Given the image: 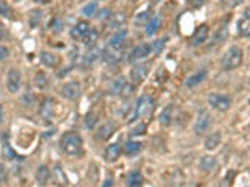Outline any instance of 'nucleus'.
Segmentation results:
<instances>
[{"instance_id": "1", "label": "nucleus", "mask_w": 250, "mask_h": 187, "mask_svg": "<svg viewBox=\"0 0 250 187\" xmlns=\"http://www.w3.org/2000/svg\"><path fill=\"white\" fill-rule=\"evenodd\" d=\"M60 147L67 156H80L83 151V139L78 133L67 131L61 136Z\"/></svg>"}, {"instance_id": "2", "label": "nucleus", "mask_w": 250, "mask_h": 187, "mask_svg": "<svg viewBox=\"0 0 250 187\" xmlns=\"http://www.w3.org/2000/svg\"><path fill=\"white\" fill-rule=\"evenodd\" d=\"M242 59H244V52H242L241 47H230L224 53V57L220 58V66L224 71H234L242 64Z\"/></svg>"}, {"instance_id": "3", "label": "nucleus", "mask_w": 250, "mask_h": 187, "mask_svg": "<svg viewBox=\"0 0 250 187\" xmlns=\"http://www.w3.org/2000/svg\"><path fill=\"white\" fill-rule=\"evenodd\" d=\"M152 111H154V100H152L149 95H142L141 99L136 101V105L133 106V111H131V114L128 117V122L136 120L138 117L149 115V114H152Z\"/></svg>"}, {"instance_id": "4", "label": "nucleus", "mask_w": 250, "mask_h": 187, "mask_svg": "<svg viewBox=\"0 0 250 187\" xmlns=\"http://www.w3.org/2000/svg\"><path fill=\"white\" fill-rule=\"evenodd\" d=\"M208 105H210L213 109L220 111V113H225V111H228L232 106V99L225 94L211 92L210 95H208Z\"/></svg>"}, {"instance_id": "5", "label": "nucleus", "mask_w": 250, "mask_h": 187, "mask_svg": "<svg viewBox=\"0 0 250 187\" xmlns=\"http://www.w3.org/2000/svg\"><path fill=\"white\" fill-rule=\"evenodd\" d=\"M211 125H213V115L210 114V111H206V109L200 111L197 114L196 122H194V133L197 136H202L211 128Z\"/></svg>"}, {"instance_id": "6", "label": "nucleus", "mask_w": 250, "mask_h": 187, "mask_svg": "<svg viewBox=\"0 0 250 187\" xmlns=\"http://www.w3.org/2000/svg\"><path fill=\"white\" fill-rule=\"evenodd\" d=\"M135 91V86L131 85L130 81L119 78V80H114L113 85L109 86V92L113 95H121V97H130Z\"/></svg>"}, {"instance_id": "7", "label": "nucleus", "mask_w": 250, "mask_h": 187, "mask_svg": "<svg viewBox=\"0 0 250 187\" xmlns=\"http://www.w3.org/2000/svg\"><path fill=\"white\" fill-rule=\"evenodd\" d=\"M149 69H150L149 62H140V64L133 66V69L130 71V78L133 81V85H141L145 80V77H147Z\"/></svg>"}, {"instance_id": "8", "label": "nucleus", "mask_w": 250, "mask_h": 187, "mask_svg": "<svg viewBox=\"0 0 250 187\" xmlns=\"http://www.w3.org/2000/svg\"><path fill=\"white\" fill-rule=\"evenodd\" d=\"M61 95L64 97V99L71 100V101L78 100L80 95H81L80 83L78 81H69V83H66V85L61 87Z\"/></svg>"}, {"instance_id": "9", "label": "nucleus", "mask_w": 250, "mask_h": 187, "mask_svg": "<svg viewBox=\"0 0 250 187\" xmlns=\"http://www.w3.org/2000/svg\"><path fill=\"white\" fill-rule=\"evenodd\" d=\"M20 86H22V75L17 71V69H10L8 73H6V87L11 94L19 92Z\"/></svg>"}, {"instance_id": "10", "label": "nucleus", "mask_w": 250, "mask_h": 187, "mask_svg": "<svg viewBox=\"0 0 250 187\" xmlns=\"http://www.w3.org/2000/svg\"><path fill=\"white\" fill-rule=\"evenodd\" d=\"M150 53H152V44H140L130 52L128 61L130 62H138V61L145 59L147 57H150Z\"/></svg>"}, {"instance_id": "11", "label": "nucleus", "mask_w": 250, "mask_h": 187, "mask_svg": "<svg viewBox=\"0 0 250 187\" xmlns=\"http://www.w3.org/2000/svg\"><path fill=\"white\" fill-rule=\"evenodd\" d=\"M236 30H238V34L242 38H250V8H247L244 11L238 22H236Z\"/></svg>"}, {"instance_id": "12", "label": "nucleus", "mask_w": 250, "mask_h": 187, "mask_svg": "<svg viewBox=\"0 0 250 187\" xmlns=\"http://www.w3.org/2000/svg\"><path fill=\"white\" fill-rule=\"evenodd\" d=\"M102 58L105 62H108V64H117V62L122 61L124 58V50H117V48L107 45L102 52Z\"/></svg>"}, {"instance_id": "13", "label": "nucleus", "mask_w": 250, "mask_h": 187, "mask_svg": "<svg viewBox=\"0 0 250 187\" xmlns=\"http://www.w3.org/2000/svg\"><path fill=\"white\" fill-rule=\"evenodd\" d=\"M89 30H91V25H89L86 20H80V22H77L72 27L71 38L75 39V41H83L86 34L89 33Z\"/></svg>"}, {"instance_id": "14", "label": "nucleus", "mask_w": 250, "mask_h": 187, "mask_svg": "<svg viewBox=\"0 0 250 187\" xmlns=\"http://www.w3.org/2000/svg\"><path fill=\"white\" fill-rule=\"evenodd\" d=\"M122 155V147H121V144L119 142H114V144H109L107 150H105V153H103V158H105V161L109 162V164H113L116 162L117 159L121 158Z\"/></svg>"}, {"instance_id": "15", "label": "nucleus", "mask_w": 250, "mask_h": 187, "mask_svg": "<svg viewBox=\"0 0 250 187\" xmlns=\"http://www.w3.org/2000/svg\"><path fill=\"white\" fill-rule=\"evenodd\" d=\"M208 34H210V29H208V25H200L196 29V31L192 33V36H191V45L192 47H197L200 44H203L206 38H208Z\"/></svg>"}, {"instance_id": "16", "label": "nucleus", "mask_w": 250, "mask_h": 187, "mask_svg": "<svg viewBox=\"0 0 250 187\" xmlns=\"http://www.w3.org/2000/svg\"><path fill=\"white\" fill-rule=\"evenodd\" d=\"M39 115L43 117L44 120H52L55 115V101L53 99H44L43 103L39 106Z\"/></svg>"}, {"instance_id": "17", "label": "nucleus", "mask_w": 250, "mask_h": 187, "mask_svg": "<svg viewBox=\"0 0 250 187\" xmlns=\"http://www.w3.org/2000/svg\"><path fill=\"white\" fill-rule=\"evenodd\" d=\"M127 36H128L127 29H122V30H119V31H116V33L113 34V38L109 39L108 45L113 47V48H117V50H124L125 41H127Z\"/></svg>"}, {"instance_id": "18", "label": "nucleus", "mask_w": 250, "mask_h": 187, "mask_svg": "<svg viewBox=\"0 0 250 187\" xmlns=\"http://www.w3.org/2000/svg\"><path fill=\"white\" fill-rule=\"evenodd\" d=\"M50 175H52V172L47 165H39L36 173H34V181H36V184L39 187H46L48 184V181H50Z\"/></svg>"}, {"instance_id": "19", "label": "nucleus", "mask_w": 250, "mask_h": 187, "mask_svg": "<svg viewBox=\"0 0 250 187\" xmlns=\"http://www.w3.org/2000/svg\"><path fill=\"white\" fill-rule=\"evenodd\" d=\"M50 178H52V183L57 187H66L67 186V176H66V173H64V170H62V167L60 164H57L52 169Z\"/></svg>"}, {"instance_id": "20", "label": "nucleus", "mask_w": 250, "mask_h": 187, "mask_svg": "<svg viewBox=\"0 0 250 187\" xmlns=\"http://www.w3.org/2000/svg\"><path fill=\"white\" fill-rule=\"evenodd\" d=\"M127 22V16L124 14V13H113L111 17L108 19V29L109 30H122V27Z\"/></svg>"}, {"instance_id": "21", "label": "nucleus", "mask_w": 250, "mask_h": 187, "mask_svg": "<svg viewBox=\"0 0 250 187\" xmlns=\"http://www.w3.org/2000/svg\"><path fill=\"white\" fill-rule=\"evenodd\" d=\"M116 123L114 122H105L100 127L99 129V133H97V139H100V141H107L109 139L111 136H113L116 133Z\"/></svg>"}, {"instance_id": "22", "label": "nucleus", "mask_w": 250, "mask_h": 187, "mask_svg": "<svg viewBox=\"0 0 250 187\" xmlns=\"http://www.w3.org/2000/svg\"><path fill=\"white\" fill-rule=\"evenodd\" d=\"M206 75H208V72L205 71V69H202V71H199V72H196V73H192L191 77H188V78H186L185 86H186L188 89H192V87L199 86L200 83L205 81Z\"/></svg>"}, {"instance_id": "23", "label": "nucleus", "mask_w": 250, "mask_h": 187, "mask_svg": "<svg viewBox=\"0 0 250 187\" xmlns=\"http://www.w3.org/2000/svg\"><path fill=\"white\" fill-rule=\"evenodd\" d=\"M125 183H127V187H142V184H144L142 173L140 170L130 172L127 175V179H125Z\"/></svg>"}, {"instance_id": "24", "label": "nucleus", "mask_w": 250, "mask_h": 187, "mask_svg": "<svg viewBox=\"0 0 250 187\" xmlns=\"http://www.w3.org/2000/svg\"><path fill=\"white\" fill-rule=\"evenodd\" d=\"M216 165H218V161H216V158H214V156L206 155V156H203L202 159H200V169H202L203 172H206V173L213 172L214 169H216Z\"/></svg>"}, {"instance_id": "25", "label": "nucleus", "mask_w": 250, "mask_h": 187, "mask_svg": "<svg viewBox=\"0 0 250 187\" xmlns=\"http://www.w3.org/2000/svg\"><path fill=\"white\" fill-rule=\"evenodd\" d=\"M41 61H43V64L47 67H57L60 64V58L50 52H41Z\"/></svg>"}, {"instance_id": "26", "label": "nucleus", "mask_w": 250, "mask_h": 187, "mask_svg": "<svg viewBox=\"0 0 250 187\" xmlns=\"http://www.w3.org/2000/svg\"><path fill=\"white\" fill-rule=\"evenodd\" d=\"M219 144H220V133H219V131H214V133H211L205 139V148L213 151V150H216L219 147Z\"/></svg>"}, {"instance_id": "27", "label": "nucleus", "mask_w": 250, "mask_h": 187, "mask_svg": "<svg viewBox=\"0 0 250 187\" xmlns=\"http://www.w3.org/2000/svg\"><path fill=\"white\" fill-rule=\"evenodd\" d=\"M161 22H163L161 16H154V17H152L150 22L147 24V29H145V34H147V36L155 34L159 30V27H161Z\"/></svg>"}, {"instance_id": "28", "label": "nucleus", "mask_w": 250, "mask_h": 187, "mask_svg": "<svg viewBox=\"0 0 250 187\" xmlns=\"http://www.w3.org/2000/svg\"><path fill=\"white\" fill-rule=\"evenodd\" d=\"M2 156L6 159V161H13V159L16 158L15 150H13V147L10 145V142L6 141V136L2 137Z\"/></svg>"}, {"instance_id": "29", "label": "nucleus", "mask_w": 250, "mask_h": 187, "mask_svg": "<svg viewBox=\"0 0 250 187\" xmlns=\"http://www.w3.org/2000/svg\"><path fill=\"white\" fill-rule=\"evenodd\" d=\"M172 119H173V106L168 105L161 111V114H159V123L164 125V127H168V125L172 122Z\"/></svg>"}, {"instance_id": "30", "label": "nucleus", "mask_w": 250, "mask_h": 187, "mask_svg": "<svg viewBox=\"0 0 250 187\" xmlns=\"http://www.w3.org/2000/svg\"><path fill=\"white\" fill-rule=\"evenodd\" d=\"M142 148V144L140 141H128L127 144H125V153H127L128 156H133V155H138Z\"/></svg>"}, {"instance_id": "31", "label": "nucleus", "mask_w": 250, "mask_h": 187, "mask_svg": "<svg viewBox=\"0 0 250 187\" xmlns=\"http://www.w3.org/2000/svg\"><path fill=\"white\" fill-rule=\"evenodd\" d=\"M97 39H99V31H97L95 29H91L81 43L85 44L88 48H94V45L97 44Z\"/></svg>"}, {"instance_id": "32", "label": "nucleus", "mask_w": 250, "mask_h": 187, "mask_svg": "<svg viewBox=\"0 0 250 187\" xmlns=\"http://www.w3.org/2000/svg\"><path fill=\"white\" fill-rule=\"evenodd\" d=\"M227 38H228V29H227V25H220L219 29L216 30V33H214V41H216L218 45H219L222 43H225Z\"/></svg>"}, {"instance_id": "33", "label": "nucleus", "mask_w": 250, "mask_h": 187, "mask_svg": "<svg viewBox=\"0 0 250 187\" xmlns=\"http://www.w3.org/2000/svg\"><path fill=\"white\" fill-rule=\"evenodd\" d=\"M34 85H36L38 89H46L48 85H50V81H48L47 73H44V72H38L36 77H34Z\"/></svg>"}, {"instance_id": "34", "label": "nucleus", "mask_w": 250, "mask_h": 187, "mask_svg": "<svg viewBox=\"0 0 250 187\" xmlns=\"http://www.w3.org/2000/svg\"><path fill=\"white\" fill-rule=\"evenodd\" d=\"M97 11H99V3H97V2H89V3H86L85 6H83V10H81L83 16H86V17L95 16Z\"/></svg>"}, {"instance_id": "35", "label": "nucleus", "mask_w": 250, "mask_h": 187, "mask_svg": "<svg viewBox=\"0 0 250 187\" xmlns=\"http://www.w3.org/2000/svg\"><path fill=\"white\" fill-rule=\"evenodd\" d=\"M97 122H99V115H97L95 113H88L85 115V125H86L89 129H94Z\"/></svg>"}, {"instance_id": "36", "label": "nucleus", "mask_w": 250, "mask_h": 187, "mask_svg": "<svg viewBox=\"0 0 250 187\" xmlns=\"http://www.w3.org/2000/svg\"><path fill=\"white\" fill-rule=\"evenodd\" d=\"M100 50H97V48H91L88 53H86V58H85V64H93V62H95L97 59H99L100 57Z\"/></svg>"}, {"instance_id": "37", "label": "nucleus", "mask_w": 250, "mask_h": 187, "mask_svg": "<svg viewBox=\"0 0 250 187\" xmlns=\"http://www.w3.org/2000/svg\"><path fill=\"white\" fill-rule=\"evenodd\" d=\"M150 19H152V16H150V13L149 11H144V13H140V14L136 16V25H142V24H145V22H150Z\"/></svg>"}, {"instance_id": "38", "label": "nucleus", "mask_w": 250, "mask_h": 187, "mask_svg": "<svg viewBox=\"0 0 250 187\" xmlns=\"http://www.w3.org/2000/svg\"><path fill=\"white\" fill-rule=\"evenodd\" d=\"M166 41L168 39H156L155 43H152V52L154 53H161L163 52V48H164V44H166Z\"/></svg>"}, {"instance_id": "39", "label": "nucleus", "mask_w": 250, "mask_h": 187, "mask_svg": "<svg viewBox=\"0 0 250 187\" xmlns=\"http://www.w3.org/2000/svg\"><path fill=\"white\" fill-rule=\"evenodd\" d=\"M0 16L11 17V6L6 2H0Z\"/></svg>"}, {"instance_id": "40", "label": "nucleus", "mask_w": 250, "mask_h": 187, "mask_svg": "<svg viewBox=\"0 0 250 187\" xmlns=\"http://www.w3.org/2000/svg\"><path fill=\"white\" fill-rule=\"evenodd\" d=\"M8 57H10V50L5 45L0 44V61H5Z\"/></svg>"}, {"instance_id": "41", "label": "nucleus", "mask_w": 250, "mask_h": 187, "mask_svg": "<svg viewBox=\"0 0 250 187\" xmlns=\"http://www.w3.org/2000/svg\"><path fill=\"white\" fill-rule=\"evenodd\" d=\"M97 17H99L100 20H108L109 17H111V11L109 10H100V13L99 14H97Z\"/></svg>"}, {"instance_id": "42", "label": "nucleus", "mask_w": 250, "mask_h": 187, "mask_svg": "<svg viewBox=\"0 0 250 187\" xmlns=\"http://www.w3.org/2000/svg\"><path fill=\"white\" fill-rule=\"evenodd\" d=\"M145 128H147V125L141 123V125H140V128H136V129H135V131H133V133H131V134H133V136H138V134H144V133H145Z\"/></svg>"}, {"instance_id": "43", "label": "nucleus", "mask_w": 250, "mask_h": 187, "mask_svg": "<svg viewBox=\"0 0 250 187\" xmlns=\"http://www.w3.org/2000/svg\"><path fill=\"white\" fill-rule=\"evenodd\" d=\"M114 186V179L113 178H107L105 183L102 184V187H113Z\"/></svg>"}, {"instance_id": "44", "label": "nucleus", "mask_w": 250, "mask_h": 187, "mask_svg": "<svg viewBox=\"0 0 250 187\" xmlns=\"http://www.w3.org/2000/svg\"><path fill=\"white\" fill-rule=\"evenodd\" d=\"M249 85H250V80H249Z\"/></svg>"}]
</instances>
